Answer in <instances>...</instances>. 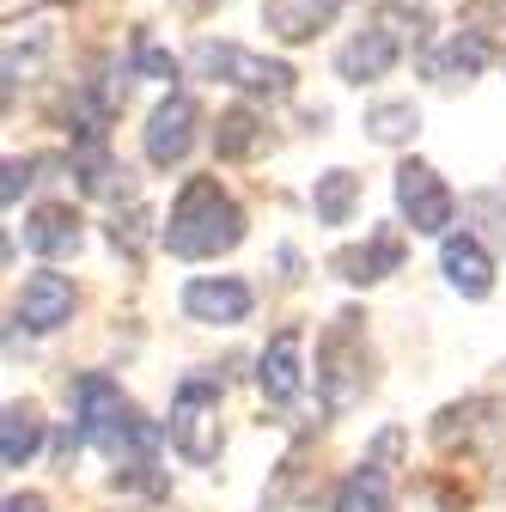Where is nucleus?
<instances>
[{
	"instance_id": "f257e3e1",
	"label": "nucleus",
	"mask_w": 506,
	"mask_h": 512,
	"mask_svg": "<svg viewBox=\"0 0 506 512\" xmlns=\"http://www.w3.org/2000/svg\"><path fill=\"white\" fill-rule=\"evenodd\" d=\"M244 238V214L238 202L226 196V189L214 177H189L177 189L171 202V220H165V244L171 256H183V263H202V256H220Z\"/></svg>"
},
{
	"instance_id": "f03ea898",
	"label": "nucleus",
	"mask_w": 506,
	"mask_h": 512,
	"mask_svg": "<svg viewBox=\"0 0 506 512\" xmlns=\"http://www.w3.org/2000/svg\"><path fill=\"white\" fill-rule=\"evenodd\" d=\"M74 397H80V439L86 445H98V452L104 458H147L153 452V445H159V427L129 403V397H122L116 391V384L104 378V372H86L80 384H74Z\"/></svg>"
},
{
	"instance_id": "7ed1b4c3",
	"label": "nucleus",
	"mask_w": 506,
	"mask_h": 512,
	"mask_svg": "<svg viewBox=\"0 0 506 512\" xmlns=\"http://www.w3.org/2000/svg\"><path fill=\"white\" fill-rule=\"evenodd\" d=\"M220 391L226 384L214 372H189L171 397V445H177V458L196 464V470H208L220 458Z\"/></svg>"
},
{
	"instance_id": "20e7f679",
	"label": "nucleus",
	"mask_w": 506,
	"mask_h": 512,
	"mask_svg": "<svg viewBox=\"0 0 506 512\" xmlns=\"http://www.w3.org/2000/svg\"><path fill=\"white\" fill-rule=\"evenodd\" d=\"M366 391V348H360V311H342L318 342V397L330 415L354 409V397Z\"/></svg>"
},
{
	"instance_id": "39448f33",
	"label": "nucleus",
	"mask_w": 506,
	"mask_h": 512,
	"mask_svg": "<svg viewBox=\"0 0 506 512\" xmlns=\"http://www.w3.org/2000/svg\"><path fill=\"white\" fill-rule=\"evenodd\" d=\"M189 61H196V74H208V80H232V86H244V92H269V98H287V92H293V68H287V61L250 55V49H238V43H214V37H202Z\"/></svg>"
},
{
	"instance_id": "423d86ee",
	"label": "nucleus",
	"mask_w": 506,
	"mask_h": 512,
	"mask_svg": "<svg viewBox=\"0 0 506 512\" xmlns=\"http://www.w3.org/2000/svg\"><path fill=\"white\" fill-rule=\"evenodd\" d=\"M403 25H421V13H415V7H385V13H378V19L336 55L342 80H378V74H391L397 55H403Z\"/></svg>"
},
{
	"instance_id": "0eeeda50",
	"label": "nucleus",
	"mask_w": 506,
	"mask_h": 512,
	"mask_svg": "<svg viewBox=\"0 0 506 512\" xmlns=\"http://www.w3.org/2000/svg\"><path fill=\"white\" fill-rule=\"evenodd\" d=\"M397 208H403V220H409L415 232L439 238V232L452 226V189L439 183V171H433V165L403 159V165H397Z\"/></svg>"
},
{
	"instance_id": "6e6552de",
	"label": "nucleus",
	"mask_w": 506,
	"mask_h": 512,
	"mask_svg": "<svg viewBox=\"0 0 506 512\" xmlns=\"http://www.w3.org/2000/svg\"><path fill=\"white\" fill-rule=\"evenodd\" d=\"M196 122H202L196 98L171 92V98L147 116V165H159V171L183 165V159H189V147H196Z\"/></svg>"
},
{
	"instance_id": "1a4fd4ad",
	"label": "nucleus",
	"mask_w": 506,
	"mask_h": 512,
	"mask_svg": "<svg viewBox=\"0 0 506 512\" xmlns=\"http://www.w3.org/2000/svg\"><path fill=\"white\" fill-rule=\"evenodd\" d=\"M403 445V433L391 427V433H378V445H372V458L336 488V512H391V470H385V458Z\"/></svg>"
},
{
	"instance_id": "9d476101",
	"label": "nucleus",
	"mask_w": 506,
	"mask_h": 512,
	"mask_svg": "<svg viewBox=\"0 0 506 512\" xmlns=\"http://www.w3.org/2000/svg\"><path fill=\"white\" fill-rule=\"evenodd\" d=\"M330 269H336L348 287H372V281H385V275L403 269V238H397V232H372L366 244L336 250V256H330Z\"/></svg>"
},
{
	"instance_id": "9b49d317",
	"label": "nucleus",
	"mask_w": 506,
	"mask_h": 512,
	"mask_svg": "<svg viewBox=\"0 0 506 512\" xmlns=\"http://www.w3.org/2000/svg\"><path fill=\"white\" fill-rule=\"evenodd\" d=\"M68 317H74V281L68 275L43 269V275L25 281V293H19V324L25 330H61Z\"/></svg>"
},
{
	"instance_id": "f8f14e48",
	"label": "nucleus",
	"mask_w": 506,
	"mask_h": 512,
	"mask_svg": "<svg viewBox=\"0 0 506 512\" xmlns=\"http://www.w3.org/2000/svg\"><path fill=\"white\" fill-rule=\"evenodd\" d=\"M183 311L196 317V324H244L250 317V287L220 275V281H189L183 287Z\"/></svg>"
},
{
	"instance_id": "ddd939ff",
	"label": "nucleus",
	"mask_w": 506,
	"mask_h": 512,
	"mask_svg": "<svg viewBox=\"0 0 506 512\" xmlns=\"http://www.w3.org/2000/svg\"><path fill=\"white\" fill-rule=\"evenodd\" d=\"M299 354H305V336H299V330H281V336L263 348V372H257V384H263V397H269L275 409H287V403L299 397V384H305Z\"/></svg>"
},
{
	"instance_id": "4468645a",
	"label": "nucleus",
	"mask_w": 506,
	"mask_h": 512,
	"mask_svg": "<svg viewBox=\"0 0 506 512\" xmlns=\"http://www.w3.org/2000/svg\"><path fill=\"white\" fill-rule=\"evenodd\" d=\"M25 244L37 256H74L80 250V214L74 202H43L25 214Z\"/></svg>"
},
{
	"instance_id": "2eb2a0df",
	"label": "nucleus",
	"mask_w": 506,
	"mask_h": 512,
	"mask_svg": "<svg viewBox=\"0 0 506 512\" xmlns=\"http://www.w3.org/2000/svg\"><path fill=\"white\" fill-rule=\"evenodd\" d=\"M342 13V0H263V19L281 43H305V37H318L330 19Z\"/></svg>"
},
{
	"instance_id": "dca6fc26",
	"label": "nucleus",
	"mask_w": 506,
	"mask_h": 512,
	"mask_svg": "<svg viewBox=\"0 0 506 512\" xmlns=\"http://www.w3.org/2000/svg\"><path fill=\"white\" fill-rule=\"evenodd\" d=\"M439 269H446V281L464 293V299H488L494 287V263H488V250L476 238H446V250H439Z\"/></svg>"
},
{
	"instance_id": "f3484780",
	"label": "nucleus",
	"mask_w": 506,
	"mask_h": 512,
	"mask_svg": "<svg viewBox=\"0 0 506 512\" xmlns=\"http://www.w3.org/2000/svg\"><path fill=\"white\" fill-rule=\"evenodd\" d=\"M37 445H43V421H37V409L13 403V409H7V427H0V464H7V470H25V464L37 458Z\"/></svg>"
},
{
	"instance_id": "a211bd4d",
	"label": "nucleus",
	"mask_w": 506,
	"mask_h": 512,
	"mask_svg": "<svg viewBox=\"0 0 506 512\" xmlns=\"http://www.w3.org/2000/svg\"><path fill=\"white\" fill-rule=\"evenodd\" d=\"M354 202H360V177H354V171H324L318 189H311V208H318L324 226H348Z\"/></svg>"
},
{
	"instance_id": "6ab92c4d",
	"label": "nucleus",
	"mask_w": 506,
	"mask_h": 512,
	"mask_svg": "<svg viewBox=\"0 0 506 512\" xmlns=\"http://www.w3.org/2000/svg\"><path fill=\"white\" fill-rule=\"evenodd\" d=\"M482 61H488V43H482L476 31H458L446 49H439V55L427 61V74H433V80H470V74L482 68Z\"/></svg>"
},
{
	"instance_id": "aec40b11",
	"label": "nucleus",
	"mask_w": 506,
	"mask_h": 512,
	"mask_svg": "<svg viewBox=\"0 0 506 512\" xmlns=\"http://www.w3.org/2000/svg\"><path fill=\"white\" fill-rule=\"evenodd\" d=\"M214 147H220V159H250V153L263 147V122L250 116L244 104H238V110H226V116H220V135H214Z\"/></svg>"
},
{
	"instance_id": "412c9836",
	"label": "nucleus",
	"mask_w": 506,
	"mask_h": 512,
	"mask_svg": "<svg viewBox=\"0 0 506 512\" xmlns=\"http://www.w3.org/2000/svg\"><path fill=\"white\" fill-rule=\"evenodd\" d=\"M366 128H372V141H385V147H397V141H409L415 128H421V110L415 104H372L366 110Z\"/></svg>"
},
{
	"instance_id": "4be33fe9",
	"label": "nucleus",
	"mask_w": 506,
	"mask_h": 512,
	"mask_svg": "<svg viewBox=\"0 0 506 512\" xmlns=\"http://www.w3.org/2000/svg\"><path fill=\"white\" fill-rule=\"evenodd\" d=\"M464 31H476L482 43H506V0H470Z\"/></svg>"
},
{
	"instance_id": "5701e85b",
	"label": "nucleus",
	"mask_w": 506,
	"mask_h": 512,
	"mask_svg": "<svg viewBox=\"0 0 506 512\" xmlns=\"http://www.w3.org/2000/svg\"><path fill=\"white\" fill-rule=\"evenodd\" d=\"M135 68H141V74H153V80H177V55H165V49L141 43V49H135Z\"/></svg>"
},
{
	"instance_id": "b1692460",
	"label": "nucleus",
	"mask_w": 506,
	"mask_h": 512,
	"mask_svg": "<svg viewBox=\"0 0 506 512\" xmlns=\"http://www.w3.org/2000/svg\"><path fill=\"white\" fill-rule=\"evenodd\" d=\"M7 512H49V500H43V494H13Z\"/></svg>"
},
{
	"instance_id": "393cba45",
	"label": "nucleus",
	"mask_w": 506,
	"mask_h": 512,
	"mask_svg": "<svg viewBox=\"0 0 506 512\" xmlns=\"http://www.w3.org/2000/svg\"><path fill=\"white\" fill-rule=\"evenodd\" d=\"M183 13H208V7H220V0H177Z\"/></svg>"
}]
</instances>
